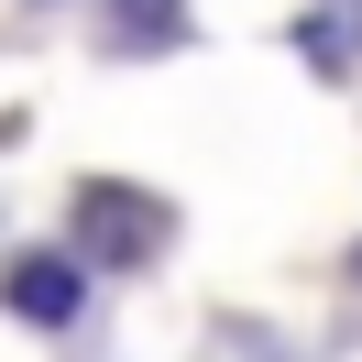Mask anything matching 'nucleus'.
<instances>
[{"mask_svg": "<svg viewBox=\"0 0 362 362\" xmlns=\"http://www.w3.org/2000/svg\"><path fill=\"white\" fill-rule=\"evenodd\" d=\"M77 242H88L99 264H143V252L165 242V209L132 198V187H88V198H77Z\"/></svg>", "mask_w": 362, "mask_h": 362, "instance_id": "obj_1", "label": "nucleus"}, {"mask_svg": "<svg viewBox=\"0 0 362 362\" xmlns=\"http://www.w3.org/2000/svg\"><path fill=\"white\" fill-rule=\"evenodd\" d=\"M110 33H121V45H176V33H187V0H110Z\"/></svg>", "mask_w": 362, "mask_h": 362, "instance_id": "obj_4", "label": "nucleus"}, {"mask_svg": "<svg viewBox=\"0 0 362 362\" xmlns=\"http://www.w3.org/2000/svg\"><path fill=\"white\" fill-rule=\"evenodd\" d=\"M296 45H308V66H362V0H318Z\"/></svg>", "mask_w": 362, "mask_h": 362, "instance_id": "obj_3", "label": "nucleus"}, {"mask_svg": "<svg viewBox=\"0 0 362 362\" xmlns=\"http://www.w3.org/2000/svg\"><path fill=\"white\" fill-rule=\"evenodd\" d=\"M77 296H88V274H77V252H23V264L0 274V308L33 318V329H66Z\"/></svg>", "mask_w": 362, "mask_h": 362, "instance_id": "obj_2", "label": "nucleus"}]
</instances>
